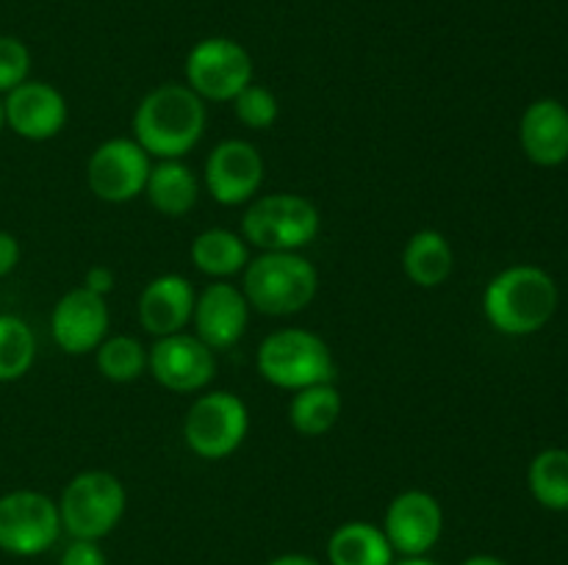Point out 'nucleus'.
Wrapping results in <instances>:
<instances>
[{
	"label": "nucleus",
	"mask_w": 568,
	"mask_h": 565,
	"mask_svg": "<svg viewBox=\"0 0 568 565\" xmlns=\"http://www.w3.org/2000/svg\"><path fill=\"white\" fill-rule=\"evenodd\" d=\"M37 360V336L20 316L0 314V382H14Z\"/></svg>",
	"instance_id": "393cba45"
},
{
	"label": "nucleus",
	"mask_w": 568,
	"mask_h": 565,
	"mask_svg": "<svg viewBox=\"0 0 568 565\" xmlns=\"http://www.w3.org/2000/svg\"><path fill=\"white\" fill-rule=\"evenodd\" d=\"M144 197L161 216L181 219L197 205L200 183L194 177L192 166L183 164V158H166L150 170Z\"/></svg>",
	"instance_id": "aec40b11"
},
{
	"label": "nucleus",
	"mask_w": 568,
	"mask_h": 565,
	"mask_svg": "<svg viewBox=\"0 0 568 565\" xmlns=\"http://www.w3.org/2000/svg\"><path fill=\"white\" fill-rule=\"evenodd\" d=\"M6 125L28 142H48L67 125V100L53 83L26 81L3 100Z\"/></svg>",
	"instance_id": "dca6fc26"
},
{
	"label": "nucleus",
	"mask_w": 568,
	"mask_h": 565,
	"mask_svg": "<svg viewBox=\"0 0 568 565\" xmlns=\"http://www.w3.org/2000/svg\"><path fill=\"white\" fill-rule=\"evenodd\" d=\"M153 164L136 138L114 136L92 150L87 164L89 192L103 203H131L142 197Z\"/></svg>",
	"instance_id": "9d476101"
},
{
	"label": "nucleus",
	"mask_w": 568,
	"mask_h": 565,
	"mask_svg": "<svg viewBox=\"0 0 568 565\" xmlns=\"http://www.w3.org/2000/svg\"><path fill=\"white\" fill-rule=\"evenodd\" d=\"M331 565H392L394 548L383 526L369 521H347L327 537Z\"/></svg>",
	"instance_id": "412c9836"
},
{
	"label": "nucleus",
	"mask_w": 568,
	"mask_h": 565,
	"mask_svg": "<svg viewBox=\"0 0 568 565\" xmlns=\"http://www.w3.org/2000/svg\"><path fill=\"white\" fill-rule=\"evenodd\" d=\"M194 336L214 352L231 349L242 341L250 325V302L239 286L214 280L197 294L194 302Z\"/></svg>",
	"instance_id": "2eb2a0df"
},
{
	"label": "nucleus",
	"mask_w": 568,
	"mask_h": 565,
	"mask_svg": "<svg viewBox=\"0 0 568 565\" xmlns=\"http://www.w3.org/2000/svg\"><path fill=\"white\" fill-rule=\"evenodd\" d=\"M61 535L59 502L39 491L0 496V548L14 557H37Z\"/></svg>",
	"instance_id": "1a4fd4ad"
},
{
	"label": "nucleus",
	"mask_w": 568,
	"mask_h": 565,
	"mask_svg": "<svg viewBox=\"0 0 568 565\" xmlns=\"http://www.w3.org/2000/svg\"><path fill=\"white\" fill-rule=\"evenodd\" d=\"M114 271L103 264L89 266L87 275H83V288H89V291L98 294V297H109V294L114 291Z\"/></svg>",
	"instance_id": "c756f323"
},
{
	"label": "nucleus",
	"mask_w": 568,
	"mask_h": 565,
	"mask_svg": "<svg viewBox=\"0 0 568 565\" xmlns=\"http://www.w3.org/2000/svg\"><path fill=\"white\" fill-rule=\"evenodd\" d=\"M560 302L558 282L532 264H516L491 277L483 291L488 325L505 336H532L544 330Z\"/></svg>",
	"instance_id": "f03ea898"
},
{
	"label": "nucleus",
	"mask_w": 568,
	"mask_h": 565,
	"mask_svg": "<svg viewBox=\"0 0 568 565\" xmlns=\"http://www.w3.org/2000/svg\"><path fill=\"white\" fill-rule=\"evenodd\" d=\"M111 314L105 297L78 286L55 302L50 314V332L61 352L87 355L94 352L109 336Z\"/></svg>",
	"instance_id": "4468645a"
},
{
	"label": "nucleus",
	"mask_w": 568,
	"mask_h": 565,
	"mask_svg": "<svg viewBox=\"0 0 568 565\" xmlns=\"http://www.w3.org/2000/svg\"><path fill=\"white\" fill-rule=\"evenodd\" d=\"M266 565H322L320 559L308 557V554H281V557L270 559Z\"/></svg>",
	"instance_id": "2f4dec72"
},
{
	"label": "nucleus",
	"mask_w": 568,
	"mask_h": 565,
	"mask_svg": "<svg viewBox=\"0 0 568 565\" xmlns=\"http://www.w3.org/2000/svg\"><path fill=\"white\" fill-rule=\"evenodd\" d=\"M519 142L527 158L538 166H560L568 161L566 105L555 97H541L527 105L519 122Z\"/></svg>",
	"instance_id": "a211bd4d"
},
{
	"label": "nucleus",
	"mask_w": 568,
	"mask_h": 565,
	"mask_svg": "<svg viewBox=\"0 0 568 565\" xmlns=\"http://www.w3.org/2000/svg\"><path fill=\"white\" fill-rule=\"evenodd\" d=\"M20 264V242L9 230H0V277L11 275Z\"/></svg>",
	"instance_id": "7c9ffc66"
},
{
	"label": "nucleus",
	"mask_w": 568,
	"mask_h": 565,
	"mask_svg": "<svg viewBox=\"0 0 568 565\" xmlns=\"http://www.w3.org/2000/svg\"><path fill=\"white\" fill-rule=\"evenodd\" d=\"M205 100L186 83H161L144 94L133 114V138L150 158H183L205 133Z\"/></svg>",
	"instance_id": "f257e3e1"
},
{
	"label": "nucleus",
	"mask_w": 568,
	"mask_h": 565,
	"mask_svg": "<svg viewBox=\"0 0 568 565\" xmlns=\"http://www.w3.org/2000/svg\"><path fill=\"white\" fill-rule=\"evenodd\" d=\"M388 543L403 557H425L444 532V510L427 491H403L392 499L383 518Z\"/></svg>",
	"instance_id": "ddd939ff"
},
{
	"label": "nucleus",
	"mask_w": 568,
	"mask_h": 565,
	"mask_svg": "<svg viewBox=\"0 0 568 565\" xmlns=\"http://www.w3.org/2000/svg\"><path fill=\"white\" fill-rule=\"evenodd\" d=\"M255 366L270 386L292 393L320 382H333L336 377V360L327 341L303 327H283L270 332L261 341Z\"/></svg>",
	"instance_id": "20e7f679"
},
{
	"label": "nucleus",
	"mask_w": 568,
	"mask_h": 565,
	"mask_svg": "<svg viewBox=\"0 0 568 565\" xmlns=\"http://www.w3.org/2000/svg\"><path fill=\"white\" fill-rule=\"evenodd\" d=\"M186 86L211 103H231L253 83V55L227 37L200 39L186 55Z\"/></svg>",
	"instance_id": "6e6552de"
},
{
	"label": "nucleus",
	"mask_w": 568,
	"mask_h": 565,
	"mask_svg": "<svg viewBox=\"0 0 568 565\" xmlns=\"http://www.w3.org/2000/svg\"><path fill=\"white\" fill-rule=\"evenodd\" d=\"M59 565H109V559H105L98 541H75L72 537V543L61 554Z\"/></svg>",
	"instance_id": "c85d7f7f"
},
{
	"label": "nucleus",
	"mask_w": 568,
	"mask_h": 565,
	"mask_svg": "<svg viewBox=\"0 0 568 565\" xmlns=\"http://www.w3.org/2000/svg\"><path fill=\"white\" fill-rule=\"evenodd\" d=\"M250 308L264 316H294L314 302L320 271L300 253H261L242 271Z\"/></svg>",
	"instance_id": "7ed1b4c3"
},
{
	"label": "nucleus",
	"mask_w": 568,
	"mask_h": 565,
	"mask_svg": "<svg viewBox=\"0 0 568 565\" xmlns=\"http://www.w3.org/2000/svg\"><path fill=\"white\" fill-rule=\"evenodd\" d=\"M6 125V116H3V100H0V131H3Z\"/></svg>",
	"instance_id": "f704fd0d"
},
{
	"label": "nucleus",
	"mask_w": 568,
	"mask_h": 565,
	"mask_svg": "<svg viewBox=\"0 0 568 565\" xmlns=\"http://www.w3.org/2000/svg\"><path fill=\"white\" fill-rule=\"evenodd\" d=\"M250 432V410L233 391L200 393L183 419V441L197 458L225 460Z\"/></svg>",
	"instance_id": "0eeeda50"
},
{
	"label": "nucleus",
	"mask_w": 568,
	"mask_h": 565,
	"mask_svg": "<svg viewBox=\"0 0 568 565\" xmlns=\"http://www.w3.org/2000/svg\"><path fill=\"white\" fill-rule=\"evenodd\" d=\"M194 302H197V294L189 277L175 275V271L159 275L139 294V325L155 338L175 336L192 325Z\"/></svg>",
	"instance_id": "f3484780"
},
{
	"label": "nucleus",
	"mask_w": 568,
	"mask_h": 565,
	"mask_svg": "<svg viewBox=\"0 0 568 565\" xmlns=\"http://www.w3.org/2000/svg\"><path fill=\"white\" fill-rule=\"evenodd\" d=\"M460 565H508V563L494 557V554H471V557H466Z\"/></svg>",
	"instance_id": "473e14b6"
},
{
	"label": "nucleus",
	"mask_w": 568,
	"mask_h": 565,
	"mask_svg": "<svg viewBox=\"0 0 568 565\" xmlns=\"http://www.w3.org/2000/svg\"><path fill=\"white\" fill-rule=\"evenodd\" d=\"M231 103L236 120L242 122L244 127H250V131H266V127L275 125L277 116H281V103H277L275 92L255 81L250 83V86H244Z\"/></svg>",
	"instance_id": "bb28decb"
},
{
	"label": "nucleus",
	"mask_w": 568,
	"mask_h": 565,
	"mask_svg": "<svg viewBox=\"0 0 568 565\" xmlns=\"http://www.w3.org/2000/svg\"><path fill=\"white\" fill-rule=\"evenodd\" d=\"M342 391L333 382H320V386L294 391L292 402H288V421L300 435L320 438L336 427V421L342 419Z\"/></svg>",
	"instance_id": "5701e85b"
},
{
	"label": "nucleus",
	"mask_w": 568,
	"mask_h": 565,
	"mask_svg": "<svg viewBox=\"0 0 568 565\" xmlns=\"http://www.w3.org/2000/svg\"><path fill=\"white\" fill-rule=\"evenodd\" d=\"M455 269V249L442 230H416L403 249V271L414 286L438 288Z\"/></svg>",
	"instance_id": "6ab92c4d"
},
{
	"label": "nucleus",
	"mask_w": 568,
	"mask_h": 565,
	"mask_svg": "<svg viewBox=\"0 0 568 565\" xmlns=\"http://www.w3.org/2000/svg\"><path fill=\"white\" fill-rule=\"evenodd\" d=\"M128 507V491L111 471H81L61 491V526L75 541H100L111 535Z\"/></svg>",
	"instance_id": "423d86ee"
},
{
	"label": "nucleus",
	"mask_w": 568,
	"mask_h": 565,
	"mask_svg": "<svg viewBox=\"0 0 568 565\" xmlns=\"http://www.w3.org/2000/svg\"><path fill=\"white\" fill-rule=\"evenodd\" d=\"M189 253L197 271L214 280H227L250 264V244L227 227H209L197 233Z\"/></svg>",
	"instance_id": "4be33fe9"
},
{
	"label": "nucleus",
	"mask_w": 568,
	"mask_h": 565,
	"mask_svg": "<svg viewBox=\"0 0 568 565\" xmlns=\"http://www.w3.org/2000/svg\"><path fill=\"white\" fill-rule=\"evenodd\" d=\"M320 208L292 192L250 199L242 216V238L261 253H297L320 236Z\"/></svg>",
	"instance_id": "39448f33"
},
{
	"label": "nucleus",
	"mask_w": 568,
	"mask_h": 565,
	"mask_svg": "<svg viewBox=\"0 0 568 565\" xmlns=\"http://www.w3.org/2000/svg\"><path fill=\"white\" fill-rule=\"evenodd\" d=\"M527 485L541 507L566 513L568 510V452L566 449H544L532 458L527 469Z\"/></svg>",
	"instance_id": "b1692460"
},
{
	"label": "nucleus",
	"mask_w": 568,
	"mask_h": 565,
	"mask_svg": "<svg viewBox=\"0 0 568 565\" xmlns=\"http://www.w3.org/2000/svg\"><path fill=\"white\" fill-rule=\"evenodd\" d=\"M98 371L111 382H133L148 371V347L133 336H105L94 349Z\"/></svg>",
	"instance_id": "a878e982"
},
{
	"label": "nucleus",
	"mask_w": 568,
	"mask_h": 565,
	"mask_svg": "<svg viewBox=\"0 0 568 565\" xmlns=\"http://www.w3.org/2000/svg\"><path fill=\"white\" fill-rule=\"evenodd\" d=\"M148 371L161 388L172 393H197L209 388L216 371V352L194 332L155 338L148 349Z\"/></svg>",
	"instance_id": "9b49d317"
},
{
	"label": "nucleus",
	"mask_w": 568,
	"mask_h": 565,
	"mask_svg": "<svg viewBox=\"0 0 568 565\" xmlns=\"http://www.w3.org/2000/svg\"><path fill=\"white\" fill-rule=\"evenodd\" d=\"M264 155L247 138H225L205 158V188L220 205H244L258 197L264 183Z\"/></svg>",
	"instance_id": "f8f14e48"
},
{
	"label": "nucleus",
	"mask_w": 568,
	"mask_h": 565,
	"mask_svg": "<svg viewBox=\"0 0 568 565\" xmlns=\"http://www.w3.org/2000/svg\"><path fill=\"white\" fill-rule=\"evenodd\" d=\"M31 72V50L22 39L0 37V92L9 94L28 81Z\"/></svg>",
	"instance_id": "cd10ccee"
},
{
	"label": "nucleus",
	"mask_w": 568,
	"mask_h": 565,
	"mask_svg": "<svg viewBox=\"0 0 568 565\" xmlns=\"http://www.w3.org/2000/svg\"><path fill=\"white\" fill-rule=\"evenodd\" d=\"M392 565H438V563H433V559H427V557H403Z\"/></svg>",
	"instance_id": "72a5a7b5"
}]
</instances>
